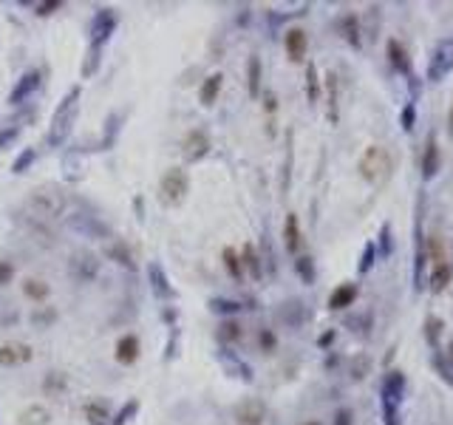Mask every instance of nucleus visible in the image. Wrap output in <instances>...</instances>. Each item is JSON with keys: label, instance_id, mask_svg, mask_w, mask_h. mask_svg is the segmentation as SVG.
Wrapping results in <instances>:
<instances>
[{"label": "nucleus", "instance_id": "1", "mask_svg": "<svg viewBox=\"0 0 453 425\" xmlns=\"http://www.w3.org/2000/svg\"><path fill=\"white\" fill-rule=\"evenodd\" d=\"M80 94H83V88H80V85L68 88V91H66V97L60 100V105L54 108V114H52V128H49V136H46V142H49L52 148L66 145V139L71 136V131H74V119H77V102H80Z\"/></svg>", "mask_w": 453, "mask_h": 425}, {"label": "nucleus", "instance_id": "2", "mask_svg": "<svg viewBox=\"0 0 453 425\" xmlns=\"http://www.w3.org/2000/svg\"><path fill=\"white\" fill-rule=\"evenodd\" d=\"M26 207L35 212V219L52 222V219L66 216L68 201H66V196H63L60 190H54V187H40V190H35V193L29 196Z\"/></svg>", "mask_w": 453, "mask_h": 425}, {"label": "nucleus", "instance_id": "3", "mask_svg": "<svg viewBox=\"0 0 453 425\" xmlns=\"http://www.w3.org/2000/svg\"><path fill=\"white\" fill-rule=\"evenodd\" d=\"M190 193V176L181 167H170L164 170L162 181H159V198L164 207H179Z\"/></svg>", "mask_w": 453, "mask_h": 425}, {"label": "nucleus", "instance_id": "4", "mask_svg": "<svg viewBox=\"0 0 453 425\" xmlns=\"http://www.w3.org/2000/svg\"><path fill=\"white\" fill-rule=\"evenodd\" d=\"M388 170H391V156H388V150H385L382 145L366 148V153H363V159H360V173H363V179H366V181H380V179L388 176Z\"/></svg>", "mask_w": 453, "mask_h": 425}, {"label": "nucleus", "instance_id": "5", "mask_svg": "<svg viewBox=\"0 0 453 425\" xmlns=\"http://www.w3.org/2000/svg\"><path fill=\"white\" fill-rule=\"evenodd\" d=\"M68 273H71L74 281L91 284V281L99 275V258H97L94 253H88V250H80V253H74V256L68 258Z\"/></svg>", "mask_w": 453, "mask_h": 425}, {"label": "nucleus", "instance_id": "6", "mask_svg": "<svg viewBox=\"0 0 453 425\" xmlns=\"http://www.w3.org/2000/svg\"><path fill=\"white\" fill-rule=\"evenodd\" d=\"M68 227L80 236H88V239H111V227L105 222H99L97 216H85V212H74L68 219Z\"/></svg>", "mask_w": 453, "mask_h": 425}, {"label": "nucleus", "instance_id": "7", "mask_svg": "<svg viewBox=\"0 0 453 425\" xmlns=\"http://www.w3.org/2000/svg\"><path fill=\"white\" fill-rule=\"evenodd\" d=\"M450 68H453V37H450V40H442V43L436 46V52H433V57H430V68H428L430 83H439Z\"/></svg>", "mask_w": 453, "mask_h": 425}, {"label": "nucleus", "instance_id": "8", "mask_svg": "<svg viewBox=\"0 0 453 425\" xmlns=\"http://www.w3.org/2000/svg\"><path fill=\"white\" fill-rule=\"evenodd\" d=\"M210 136L201 131V128H195V131H190L187 136H184V142H181V153H184V159L193 164V162H201L207 153H210Z\"/></svg>", "mask_w": 453, "mask_h": 425}, {"label": "nucleus", "instance_id": "9", "mask_svg": "<svg viewBox=\"0 0 453 425\" xmlns=\"http://www.w3.org/2000/svg\"><path fill=\"white\" fill-rule=\"evenodd\" d=\"M116 23H119V18H116L114 9H99V12L94 15V23H91V43H94V46H102V43L114 35Z\"/></svg>", "mask_w": 453, "mask_h": 425}, {"label": "nucleus", "instance_id": "10", "mask_svg": "<svg viewBox=\"0 0 453 425\" xmlns=\"http://www.w3.org/2000/svg\"><path fill=\"white\" fill-rule=\"evenodd\" d=\"M40 71L37 68H32V71H26L18 83H15V88H12V94H9V105H23L37 88H40Z\"/></svg>", "mask_w": 453, "mask_h": 425}, {"label": "nucleus", "instance_id": "11", "mask_svg": "<svg viewBox=\"0 0 453 425\" xmlns=\"http://www.w3.org/2000/svg\"><path fill=\"white\" fill-rule=\"evenodd\" d=\"M284 49H286V57H289L292 63H301V60L306 57V49H309L306 32H303L301 26L286 29V35H284Z\"/></svg>", "mask_w": 453, "mask_h": 425}, {"label": "nucleus", "instance_id": "12", "mask_svg": "<svg viewBox=\"0 0 453 425\" xmlns=\"http://www.w3.org/2000/svg\"><path fill=\"white\" fill-rule=\"evenodd\" d=\"M35 357L32 346L29 343H20V340H12V343H4L0 346V366H23Z\"/></svg>", "mask_w": 453, "mask_h": 425}, {"label": "nucleus", "instance_id": "13", "mask_svg": "<svg viewBox=\"0 0 453 425\" xmlns=\"http://www.w3.org/2000/svg\"><path fill=\"white\" fill-rule=\"evenodd\" d=\"M264 417H267V405L261 400H244L236 405L238 425H264Z\"/></svg>", "mask_w": 453, "mask_h": 425}, {"label": "nucleus", "instance_id": "14", "mask_svg": "<svg viewBox=\"0 0 453 425\" xmlns=\"http://www.w3.org/2000/svg\"><path fill=\"white\" fill-rule=\"evenodd\" d=\"M105 258H111L114 264H119V267H125V270H131V273H136L139 270V264H136V258H133V253H131V247L125 244V241H111V244H105Z\"/></svg>", "mask_w": 453, "mask_h": 425}, {"label": "nucleus", "instance_id": "15", "mask_svg": "<svg viewBox=\"0 0 453 425\" xmlns=\"http://www.w3.org/2000/svg\"><path fill=\"white\" fill-rule=\"evenodd\" d=\"M442 167V150H439V142L436 136H428V145L422 150V176L425 179H433Z\"/></svg>", "mask_w": 453, "mask_h": 425}, {"label": "nucleus", "instance_id": "16", "mask_svg": "<svg viewBox=\"0 0 453 425\" xmlns=\"http://www.w3.org/2000/svg\"><path fill=\"white\" fill-rule=\"evenodd\" d=\"M357 295H360V287H357V284H340V287L329 295V309H334V312L349 309V306H354Z\"/></svg>", "mask_w": 453, "mask_h": 425}, {"label": "nucleus", "instance_id": "17", "mask_svg": "<svg viewBox=\"0 0 453 425\" xmlns=\"http://www.w3.org/2000/svg\"><path fill=\"white\" fill-rule=\"evenodd\" d=\"M405 391V374L402 371H388L382 380V402H399Z\"/></svg>", "mask_w": 453, "mask_h": 425}, {"label": "nucleus", "instance_id": "18", "mask_svg": "<svg viewBox=\"0 0 453 425\" xmlns=\"http://www.w3.org/2000/svg\"><path fill=\"white\" fill-rule=\"evenodd\" d=\"M147 278H150V289H153V295L156 298H173V287H170V281H167V275H164V270L153 261V264H147Z\"/></svg>", "mask_w": 453, "mask_h": 425}, {"label": "nucleus", "instance_id": "19", "mask_svg": "<svg viewBox=\"0 0 453 425\" xmlns=\"http://www.w3.org/2000/svg\"><path fill=\"white\" fill-rule=\"evenodd\" d=\"M116 360L122 366H133L139 360V337L136 335H122L116 340Z\"/></svg>", "mask_w": 453, "mask_h": 425}, {"label": "nucleus", "instance_id": "20", "mask_svg": "<svg viewBox=\"0 0 453 425\" xmlns=\"http://www.w3.org/2000/svg\"><path fill=\"white\" fill-rule=\"evenodd\" d=\"M221 85H224V74H221V71L210 74V77L201 83V88H198V102H201V105H212V102L218 100V94H221Z\"/></svg>", "mask_w": 453, "mask_h": 425}, {"label": "nucleus", "instance_id": "21", "mask_svg": "<svg viewBox=\"0 0 453 425\" xmlns=\"http://www.w3.org/2000/svg\"><path fill=\"white\" fill-rule=\"evenodd\" d=\"M385 52H388V60H391V66H394L397 71L411 74V60H408V52H405V46H402L399 40H388Z\"/></svg>", "mask_w": 453, "mask_h": 425}, {"label": "nucleus", "instance_id": "22", "mask_svg": "<svg viewBox=\"0 0 453 425\" xmlns=\"http://www.w3.org/2000/svg\"><path fill=\"white\" fill-rule=\"evenodd\" d=\"M20 425H52V411L40 402L20 411Z\"/></svg>", "mask_w": 453, "mask_h": 425}, {"label": "nucleus", "instance_id": "23", "mask_svg": "<svg viewBox=\"0 0 453 425\" xmlns=\"http://www.w3.org/2000/svg\"><path fill=\"white\" fill-rule=\"evenodd\" d=\"M83 414H85V419L91 422V425H111V411H108V405L99 400H91V402H85V408H83Z\"/></svg>", "mask_w": 453, "mask_h": 425}, {"label": "nucleus", "instance_id": "24", "mask_svg": "<svg viewBox=\"0 0 453 425\" xmlns=\"http://www.w3.org/2000/svg\"><path fill=\"white\" fill-rule=\"evenodd\" d=\"M43 391L49 397H63L68 391V374L66 371H49L43 380Z\"/></svg>", "mask_w": 453, "mask_h": 425}, {"label": "nucleus", "instance_id": "25", "mask_svg": "<svg viewBox=\"0 0 453 425\" xmlns=\"http://www.w3.org/2000/svg\"><path fill=\"white\" fill-rule=\"evenodd\" d=\"M284 241H286V250H289V253H298V250H301V227H298V216H295V212H289V216H286Z\"/></svg>", "mask_w": 453, "mask_h": 425}, {"label": "nucleus", "instance_id": "26", "mask_svg": "<svg viewBox=\"0 0 453 425\" xmlns=\"http://www.w3.org/2000/svg\"><path fill=\"white\" fill-rule=\"evenodd\" d=\"M23 295H26L29 301L43 304V301L49 298V284L40 281V278H26V281H23Z\"/></svg>", "mask_w": 453, "mask_h": 425}, {"label": "nucleus", "instance_id": "27", "mask_svg": "<svg viewBox=\"0 0 453 425\" xmlns=\"http://www.w3.org/2000/svg\"><path fill=\"white\" fill-rule=\"evenodd\" d=\"M247 85H250V97L255 100L261 94V60L253 54L247 63Z\"/></svg>", "mask_w": 453, "mask_h": 425}, {"label": "nucleus", "instance_id": "28", "mask_svg": "<svg viewBox=\"0 0 453 425\" xmlns=\"http://www.w3.org/2000/svg\"><path fill=\"white\" fill-rule=\"evenodd\" d=\"M450 278H453V267H450V261L436 264V267H433V278H430V289H433V292H442V289L450 284Z\"/></svg>", "mask_w": 453, "mask_h": 425}, {"label": "nucleus", "instance_id": "29", "mask_svg": "<svg viewBox=\"0 0 453 425\" xmlns=\"http://www.w3.org/2000/svg\"><path fill=\"white\" fill-rule=\"evenodd\" d=\"M241 335H244V329L238 321H224L218 326V340H224V343H236V340H241Z\"/></svg>", "mask_w": 453, "mask_h": 425}, {"label": "nucleus", "instance_id": "30", "mask_svg": "<svg viewBox=\"0 0 453 425\" xmlns=\"http://www.w3.org/2000/svg\"><path fill=\"white\" fill-rule=\"evenodd\" d=\"M224 267H226V273H230L233 278H241V273H244V264H241L238 253H236V250H230V247L224 250Z\"/></svg>", "mask_w": 453, "mask_h": 425}, {"label": "nucleus", "instance_id": "31", "mask_svg": "<svg viewBox=\"0 0 453 425\" xmlns=\"http://www.w3.org/2000/svg\"><path fill=\"white\" fill-rule=\"evenodd\" d=\"M340 26H343L346 40H349L351 46H360V26H357V18H354V15H346V18L340 20Z\"/></svg>", "mask_w": 453, "mask_h": 425}, {"label": "nucleus", "instance_id": "32", "mask_svg": "<svg viewBox=\"0 0 453 425\" xmlns=\"http://www.w3.org/2000/svg\"><path fill=\"white\" fill-rule=\"evenodd\" d=\"M35 159H37V150H35V148H26V150H23V153L15 159V164H12V173H15V176L26 173V170L35 164Z\"/></svg>", "mask_w": 453, "mask_h": 425}, {"label": "nucleus", "instance_id": "33", "mask_svg": "<svg viewBox=\"0 0 453 425\" xmlns=\"http://www.w3.org/2000/svg\"><path fill=\"white\" fill-rule=\"evenodd\" d=\"M136 411H139V400L133 397V400H128V402L116 411V417L111 419V425H128V422H131V417H133Z\"/></svg>", "mask_w": 453, "mask_h": 425}, {"label": "nucleus", "instance_id": "34", "mask_svg": "<svg viewBox=\"0 0 453 425\" xmlns=\"http://www.w3.org/2000/svg\"><path fill=\"white\" fill-rule=\"evenodd\" d=\"M428 253H430L433 267L447 261V253H445V244H442V239H439V236H430V239H428Z\"/></svg>", "mask_w": 453, "mask_h": 425}, {"label": "nucleus", "instance_id": "35", "mask_svg": "<svg viewBox=\"0 0 453 425\" xmlns=\"http://www.w3.org/2000/svg\"><path fill=\"white\" fill-rule=\"evenodd\" d=\"M97 68H99V46H88V54H85V63H83V77H91V74H97Z\"/></svg>", "mask_w": 453, "mask_h": 425}, {"label": "nucleus", "instance_id": "36", "mask_svg": "<svg viewBox=\"0 0 453 425\" xmlns=\"http://www.w3.org/2000/svg\"><path fill=\"white\" fill-rule=\"evenodd\" d=\"M241 264H244L255 278L261 275V264H258V256H255V247H253V244H247V247H244V253H241Z\"/></svg>", "mask_w": 453, "mask_h": 425}, {"label": "nucleus", "instance_id": "37", "mask_svg": "<svg viewBox=\"0 0 453 425\" xmlns=\"http://www.w3.org/2000/svg\"><path fill=\"white\" fill-rule=\"evenodd\" d=\"M54 321H57V312H54L52 306H46V309H35V312H32V323H35V326H40V329H43V326H49V323H54Z\"/></svg>", "mask_w": 453, "mask_h": 425}, {"label": "nucleus", "instance_id": "38", "mask_svg": "<svg viewBox=\"0 0 453 425\" xmlns=\"http://www.w3.org/2000/svg\"><path fill=\"white\" fill-rule=\"evenodd\" d=\"M306 97H309V102H318V97H320V88H318V71H315V66H309V71H306Z\"/></svg>", "mask_w": 453, "mask_h": 425}, {"label": "nucleus", "instance_id": "39", "mask_svg": "<svg viewBox=\"0 0 453 425\" xmlns=\"http://www.w3.org/2000/svg\"><path fill=\"white\" fill-rule=\"evenodd\" d=\"M295 267H298V275H301L306 284H312V281H315V267H312V258L301 256V258L295 261Z\"/></svg>", "mask_w": 453, "mask_h": 425}, {"label": "nucleus", "instance_id": "40", "mask_svg": "<svg viewBox=\"0 0 453 425\" xmlns=\"http://www.w3.org/2000/svg\"><path fill=\"white\" fill-rule=\"evenodd\" d=\"M210 309H212V312H238L241 306H238L236 301H224V298H212V301H210Z\"/></svg>", "mask_w": 453, "mask_h": 425}, {"label": "nucleus", "instance_id": "41", "mask_svg": "<svg viewBox=\"0 0 453 425\" xmlns=\"http://www.w3.org/2000/svg\"><path fill=\"white\" fill-rule=\"evenodd\" d=\"M258 343H261V349H264V352H275V346H278V337L272 335V329H261V335H258Z\"/></svg>", "mask_w": 453, "mask_h": 425}, {"label": "nucleus", "instance_id": "42", "mask_svg": "<svg viewBox=\"0 0 453 425\" xmlns=\"http://www.w3.org/2000/svg\"><path fill=\"white\" fill-rule=\"evenodd\" d=\"M413 119H416V108H413V102H408V105L402 108V114H399V122H402L405 131H411V128H413Z\"/></svg>", "mask_w": 453, "mask_h": 425}, {"label": "nucleus", "instance_id": "43", "mask_svg": "<svg viewBox=\"0 0 453 425\" xmlns=\"http://www.w3.org/2000/svg\"><path fill=\"white\" fill-rule=\"evenodd\" d=\"M18 133H20V128H18V125H12V128H4V131H0V148L12 145V142L18 139Z\"/></svg>", "mask_w": 453, "mask_h": 425}, {"label": "nucleus", "instance_id": "44", "mask_svg": "<svg viewBox=\"0 0 453 425\" xmlns=\"http://www.w3.org/2000/svg\"><path fill=\"white\" fill-rule=\"evenodd\" d=\"M15 278V267L9 261H0V287H6Z\"/></svg>", "mask_w": 453, "mask_h": 425}, {"label": "nucleus", "instance_id": "45", "mask_svg": "<svg viewBox=\"0 0 453 425\" xmlns=\"http://www.w3.org/2000/svg\"><path fill=\"white\" fill-rule=\"evenodd\" d=\"M332 425H354V411L351 408H340Z\"/></svg>", "mask_w": 453, "mask_h": 425}, {"label": "nucleus", "instance_id": "46", "mask_svg": "<svg viewBox=\"0 0 453 425\" xmlns=\"http://www.w3.org/2000/svg\"><path fill=\"white\" fill-rule=\"evenodd\" d=\"M60 6H63V4H60V0H49V4H40V6H37V15H40V18H46V15H52V12H57Z\"/></svg>", "mask_w": 453, "mask_h": 425}, {"label": "nucleus", "instance_id": "47", "mask_svg": "<svg viewBox=\"0 0 453 425\" xmlns=\"http://www.w3.org/2000/svg\"><path fill=\"white\" fill-rule=\"evenodd\" d=\"M382 411H385V425H397V405L394 402H382Z\"/></svg>", "mask_w": 453, "mask_h": 425}, {"label": "nucleus", "instance_id": "48", "mask_svg": "<svg viewBox=\"0 0 453 425\" xmlns=\"http://www.w3.org/2000/svg\"><path fill=\"white\" fill-rule=\"evenodd\" d=\"M439 326H442V321H439V318H430V321H428V337H430V340H436Z\"/></svg>", "mask_w": 453, "mask_h": 425}, {"label": "nucleus", "instance_id": "49", "mask_svg": "<svg viewBox=\"0 0 453 425\" xmlns=\"http://www.w3.org/2000/svg\"><path fill=\"white\" fill-rule=\"evenodd\" d=\"M374 250H377L374 244H368V247H366V258H363V273H366V270L371 267V258H374Z\"/></svg>", "mask_w": 453, "mask_h": 425}, {"label": "nucleus", "instance_id": "50", "mask_svg": "<svg viewBox=\"0 0 453 425\" xmlns=\"http://www.w3.org/2000/svg\"><path fill=\"white\" fill-rule=\"evenodd\" d=\"M334 340V332H326L323 337H320V346H326V343H332Z\"/></svg>", "mask_w": 453, "mask_h": 425}, {"label": "nucleus", "instance_id": "51", "mask_svg": "<svg viewBox=\"0 0 453 425\" xmlns=\"http://www.w3.org/2000/svg\"><path fill=\"white\" fill-rule=\"evenodd\" d=\"M447 131H450V136H453V102H450V114H447Z\"/></svg>", "mask_w": 453, "mask_h": 425}, {"label": "nucleus", "instance_id": "52", "mask_svg": "<svg viewBox=\"0 0 453 425\" xmlns=\"http://www.w3.org/2000/svg\"><path fill=\"white\" fill-rule=\"evenodd\" d=\"M450 360H453V343H450Z\"/></svg>", "mask_w": 453, "mask_h": 425}, {"label": "nucleus", "instance_id": "53", "mask_svg": "<svg viewBox=\"0 0 453 425\" xmlns=\"http://www.w3.org/2000/svg\"><path fill=\"white\" fill-rule=\"evenodd\" d=\"M306 425H320V422H306Z\"/></svg>", "mask_w": 453, "mask_h": 425}]
</instances>
